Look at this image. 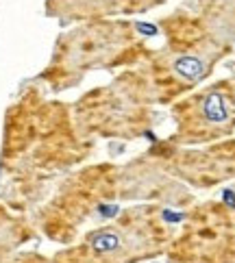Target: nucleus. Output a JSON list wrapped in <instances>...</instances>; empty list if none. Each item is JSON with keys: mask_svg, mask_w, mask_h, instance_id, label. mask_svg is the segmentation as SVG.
Segmentation results:
<instances>
[{"mask_svg": "<svg viewBox=\"0 0 235 263\" xmlns=\"http://www.w3.org/2000/svg\"><path fill=\"white\" fill-rule=\"evenodd\" d=\"M203 111H205L207 122H211V124H225L229 120V109L225 105V98L218 94V91L209 94L203 100Z\"/></svg>", "mask_w": 235, "mask_h": 263, "instance_id": "nucleus-1", "label": "nucleus"}, {"mask_svg": "<svg viewBox=\"0 0 235 263\" xmlns=\"http://www.w3.org/2000/svg\"><path fill=\"white\" fill-rule=\"evenodd\" d=\"M174 70H177L183 79L194 81V79H198V76L205 72V65H203V61H200L198 57H183V59H179V61L174 63Z\"/></svg>", "mask_w": 235, "mask_h": 263, "instance_id": "nucleus-2", "label": "nucleus"}, {"mask_svg": "<svg viewBox=\"0 0 235 263\" xmlns=\"http://www.w3.org/2000/svg\"><path fill=\"white\" fill-rule=\"evenodd\" d=\"M120 246V237L116 233H96L92 237V248L96 253H111Z\"/></svg>", "mask_w": 235, "mask_h": 263, "instance_id": "nucleus-3", "label": "nucleus"}, {"mask_svg": "<svg viewBox=\"0 0 235 263\" xmlns=\"http://www.w3.org/2000/svg\"><path fill=\"white\" fill-rule=\"evenodd\" d=\"M98 211H100L105 218H113V216H118V207H113V205H102Z\"/></svg>", "mask_w": 235, "mask_h": 263, "instance_id": "nucleus-4", "label": "nucleus"}, {"mask_svg": "<svg viewBox=\"0 0 235 263\" xmlns=\"http://www.w3.org/2000/svg\"><path fill=\"white\" fill-rule=\"evenodd\" d=\"M138 31L148 33V35H155V33H157V29H155V26H150V24H138Z\"/></svg>", "mask_w": 235, "mask_h": 263, "instance_id": "nucleus-5", "label": "nucleus"}, {"mask_svg": "<svg viewBox=\"0 0 235 263\" xmlns=\"http://www.w3.org/2000/svg\"><path fill=\"white\" fill-rule=\"evenodd\" d=\"M163 218H166V220H170V222H179L181 220V213H170V211H163Z\"/></svg>", "mask_w": 235, "mask_h": 263, "instance_id": "nucleus-6", "label": "nucleus"}, {"mask_svg": "<svg viewBox=\"0 0 235 263\" xmlns=\"http://www.w3.org/2000/svg\"><path fill=\"white\" fill-rule=\"evenodd\" d=\"M225 200H227L231 207H235V196L231 194V191H225Z\"/></svg>", "mask_w": 235, "mask_h": 263, "instance_id": "nucleus-7", "label": "nucleus"}]
</instances>
